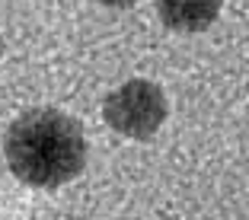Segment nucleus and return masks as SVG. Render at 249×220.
Segmentation results:
<instances>
[{"label":"nucleus","mask_w":249,"mask_h":220,"mask_svg":"<svg viewBox=\"0 0 249 220\" xmlns=\"http://www.w3.org/2000/svg\"><path fill=\"white\" fill-rule=\"evenodd\" d=\"M3 150L13 176L32 188H61L87 166L83 128L58 109L19 115L7 131Z\"/></svg>","instance_id":"obj_1"},{"label":"nucleus","mask_w":249,"mask_h":220,"mask_svg":"<svg viewBox=\"0 0 249 220\" xmlns=\"http://www.w3.org/2000/svg\"><path fill=\"white\" fill-rule=\"evenodd\" d=\"M103 118L122 137L150 140L166 121V96L150 80H128L106 96Z\"/></svg>","instance_id":"obj_2"},{"label":"nucleus","mask_w":249,"mask_h":220,"mask_svg":"<svg viewBox=\"0 0 249 220\" xmlns=\"http://www.w3.org/2000/svg\"><path fill=\"white\" fill-rule=\"evenodd\" d=\"M224 0H157L160 19L176 32H205L217 19Z\"/></svg>","instance_id":"obj_3"},{"label":"nucleus","mask_w":249,"mask_h":220,"mask_svg":"<svg viewBox=\"0 0 249 220\" xmlns=\"http://www.w3.org/2000/svg\"><path fill=\"white\" fill-rule=\"evenodd\" d=\"M96 3H103V7H112V10H128V7H134L138 0H96Z\"/></svg>","instance_id":"obj_4"},{"label":"nucleus","mask_w":249,"mask_h":220,"mask_svg":"<svg viewBox=\"0 0 249 220\" xmlns=\"http://www.w3.org/2000/svg\"><path fill=\"white\" fill-rule=\"evenodd\" d=\"M0 51H3V42H0Z\"/></svg>","instance_id":"obj_5"}]
</instances>
